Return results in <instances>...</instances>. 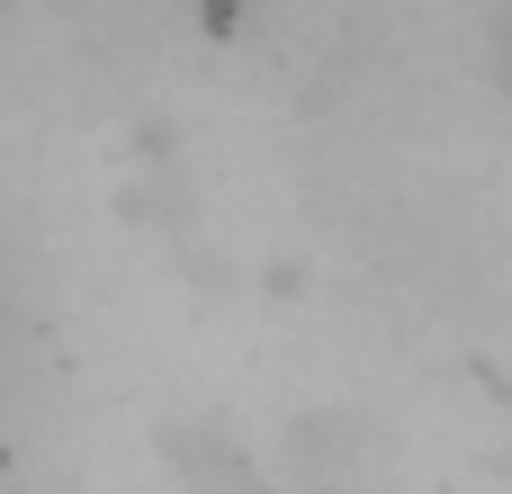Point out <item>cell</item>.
<instances>
[{
    "instance_id": "obj_1",
    "label": "cell",
    "mask_w": 512,
    "mask_h": 494,
    "mask_svg": "<svg viewBox=\"0 0 512 494\" xmlns=\"http://www.w3.org/2000/svg\"><path fill=\"white\" fill-rule=\"evenodd\" d=\"M0 369H9V351H0Z\"/></svg>"
}]
</instances>
